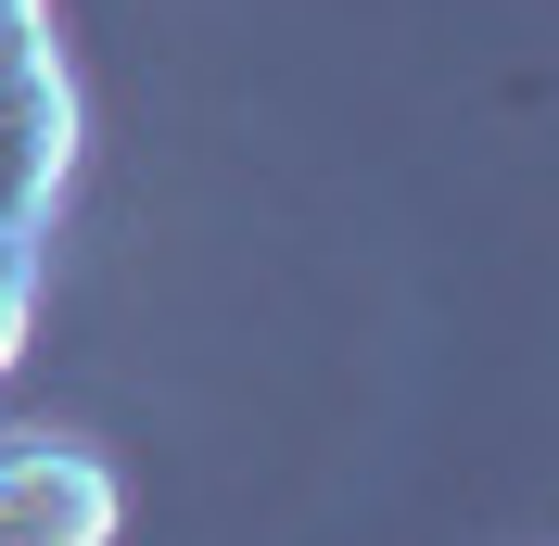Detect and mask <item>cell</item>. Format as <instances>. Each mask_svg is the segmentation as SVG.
Listing matches in <instances>:
<instances>
[{
	"label": "cell",
	"instance_id": "cell-1",
	"mask_svg": "<svg viewBox=\"0 0 559 546\" xmlns=\"http://www.w3.org/2000/svg\"><path fill=\"white\" fill-rule=\"evenodd\" d=\"M128 483L103 444L64 432H0V546H115Z\"/></svg>",
	"mask_w": 559,
	"mask_h": 546
},
{
	"label": "cell",
	"instance_id": "cell-2",
	"mask_svg": "<svg viewBox=\"0 0 559 546\" xmlns=\"http://www.w3.org/2000/svg\"><path fill=\"white\" fill-rule=\"evenodd\" d=\"M26 306H38V241H0V369L26 356Z\"/></svg>",
	"mask_w": 559,
	"mask_h": 546
}]
</instances>
